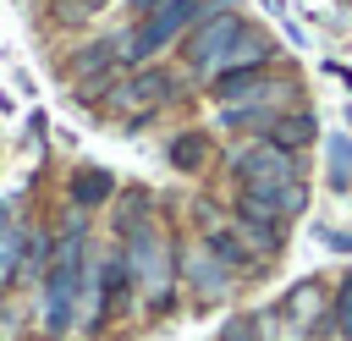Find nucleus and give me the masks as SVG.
I'll return each mask as SVG.
<instances>
[{
    "mask_svg": "<svg viewBox=\"0 0 352 341\" xmlns=\"http://www.w3.org/2000/svg\"><path fill=\"white\" fill-rule=\"evenodd\" d=\"M330 314V302H324V286L319 280H302V286H292V297H286V308H280V319H286V336H308L319 319Z\"/></svg>",
    "mask_w": 352,
    "mask_h": 341,
    "instance_id": "obj_6",
    "label": "nucleus"
},
{
    "mask_svg": "<svg viewBox=\"0 0 352 341\" xmlns=\"http://www.w3.org/2000/svg\"><path fill=\"white\" fill-rule=\"evenodd\" d=\"M6 226H11V220H6V204H0V236H6Z\"/></svg>",
    "mask_w": 352,
    "mask_h": 341,
    "instance_id": "obj_23",
    "label": "nucleus"
},
{
    "mask_svg": "<svg viewBox=\"0 0 352 341\" xmlns=\"http://www.w3.org/2000/svg\"><path fill=\"white\" fill-rule=\"evenodd\" d=\"M204 248H209V253H214L231 275L253 270V253H248V242L236 236V226H220V220H214V226H209V236H204Z\"/></svg>",
    "mask_w": 352,
    "mask_h": 341,
    "instance_id": "obj_10",
    "label": "nucleus"
},
{
    "mask_svg": "<svg viewBox=\"0 0 352 341\" xmlns=\"http://www.w3.org/2000/svg\"><path fill=\"white\" fill-rule=\"evenodd\" d=\"M110 192H116V176H110V170H77V176H72V204H77V209H94V204H104Z\"/></svg>",
    "mask_w": 352,
    "mask_h": 341,
    "instance_id": "obj_13",
    "label": "nucleus"
},
{
    "mask_svg": "<svg viewBox=\"0 0 352 341\" xmlns=\"http://www.w3.org/2000/svg\"><path fill=\"white\" fill-rule=\"evenodd\" d=\"M204 160H209V143H204L198 132H182V138L170 143V165H176V170H198Z\"/></svg>",
    "mask_w": 352,
    "mask_h": 341,
    "instance_id": "obj_14",
    "label": "nucleus"
},
{
    "mask_svg": "<svg viewBox=\"0 0 352 341\" xmlns=\"http://www.w3.org/2000/svg\"><path fill=\"white\" fill-rule=\"evenodd\" d=\"M330 187H352V143L330 138Z\"/></svg>",
    "mask_w": 352,
    "mask_h": 341,
    "instance_id": "obj_17",
    "label": "nucleus"
},
{
    "mask_svg": "<svg viewBox=\"0 0 352 341\" xmlns=\"http://www.w3.org/2000/svg\"><path fill=\"white\" fill-rule=\"evenodd\" d=\"M324 248H336V253H352V236H346V231H324Z\"/></svg>",
    "mask_w": 352,
    "mask_h": 341,
    "instance_id": "obj_21",
    "label": "nucleus"
},
{
    "mask_svg": "<svg viewBox=\"0 0 352 341\" xmlns=\"http://www.w3.org/2000/svg\"><path fill=\"white\" fill-rule=\"evenodd\" d=\"M236 187H248V192H258V187H286V182H302V170H297V154L292 148H280V143H253V148H242L236 154Z\"/></svg>",
    "mask_w": 352,
    "mask_h": 341,
    "instance_id": "obj_3",
    "label": "nucleus"
},
{
    "mask_svg": "<svg viewBox=\"0 0 352 341\" xmlns=\"http://www.w3.org/2000/svg\"><path fill=\"white\" fill-rule=\"evenodd\" d=\"M220 341H258V330H253V314H242V319H231V324L220 330Z\"/></svg>",
    "mask_w": 352,
    "mask_h": 341,
    "instance_id": "obj_19",
    "label": "nucleus"
},
{
    "mask_svg": "<svg viewBox=\"0 0 352 341\" xmlns=\"http://www.w3.org/2000/svg\"><path fill=\"white\" fill-rule=\"evenodd\" d=\"M270 55H275V44H270L258 28H242V33H236V44H231V50H226V60H220V77H226V72H258Z\"/></svg>",
    "mask_w": 352,
    "mask_h": 341,
    "instance_id": "obj_8",
    "label": "nucleus"
},
{
    "mask_svg": "<svg viewBox=\"0 0 352 341\" xmlns=\"http://www.w3.org/2000/svg\"><path fill=\"white\" fill-rule=\"evenodd\" d=\"M330 324H336V336L341 341H352V275L336 286V297H330Z\"/></svg>",
    "mask_w": 352,
    "mask_h": 341,
    "instance_id": "obj_16",
    "label": "nucleus"
},
{
    "mask_svg": "<svg viewBox=\"0 0 352 341\" xmlns=\"http://www.w3.org/2000/svg\"><path fill=\"white\" fill-rule=\"evenodd\" d=\"M242 28H248V22H242L236 11H226V6H220L214 16H204V22L187 33V50H182L187 66H192V72H220V60H226V50L236 44Z\"/></svg>",
    "mask_w": 352,
    "mask_h": 341,
    "instance_id": "obj_4",
    "label": "nucleus"
},
{
    "mask_svg": "<svg viewBox=\"0 0 352 341\" xmlns=\"http://www.w3.org/2000/svg\"><path fill=\"white\" fill-rule=\"evenodd\" d=\"M264 138H270V143H280V148H302V143L314 138V116H308V110H292V116L280 110V116H275V126H270Z\"/></svg>",
    "mask_w": 352,
    "mask_h": 341,
    "instance_id": "obj_12",
    "label": "nucleus"
},
{
    "mask_svg": "<svg viewBox=\"0 0 352 341\" xmlns=\"http://www.w3.org/2000/svg\"><path fill=\"white\" fill-rule=\"evenodd\" d=\"M126 6H132V11H143V16H148V11H154V6H165V0H126Z\"/></svg>",
    "mask_w": 352,
    "mask_h": 341,
    "instance_id": "obj_22",
    "label": "nucleus"
},
{
    "mask_svg": "<svg viewBox=\"0 0 352 341\" xmlns=\"http://www.w3.org/2000/svg\"><path fill=\"white\" fill-rule=\"evenodd\" d=\"M308 209V187L302 182H286V187H258V192H236V214H264V220H292V214H302Z\"/></svg>",
    "mask_w": 352,
    "mask_h": 341,
    "instance_id": "obj_5",
    "label": "nucleus"
},
{
    "mask_svg": "<svg viewBox=\"0 0 352 341\" xmlns=\"http://www.w3.org/2000/svg\"><path fill=\"white\" fill-rule=\"evenodd\" d=\"M126 270H132V286L148 297V302H165L170 297V280H176V258H170V242L143 220L126 231Z\"/></svg>",
    "mask_w": 352,
    "mask_h": 341,
    "instance_id": "obj_2",
    "label": "nucleus"
},
{
    "mask_svg": "<svg viewBox=\"0 0 352 341\" xmlns=\"http://www.w3.org/2000/svg\"><path fill=\"white\" fill-rule=\"evenodd\" d=\"M236 236L248 242L253 258H270V253L286 242V226H280V220H264V214H236Z\"/></svg>",
    "mask_w": 352,
    "mask_h": 341,
    "instance_id": "obj_9",
    "label": "nucleus"
},
{
    "mask_svg": "<svg viewBox=\"0 0 352 341\" xmlns=\"http://www.w3.org/2000/svg\"><path fill=\"white\" fill-rule=\"evenodd\" d=\"M182 275H187V286H192L198 297H226V286H231V270H226V264H220L204 242L182 258Z\"/></svg>",
    "mask_w": 352,
    "mask_h": 341,
    "instance_id": "obj_7",
    "label": "nucleus"
},
{
    "mask_svg": "<svg viewBox=\"0 0 352 341\" xmlns=\"http://www.w3.org/2000/svg\"><path fill=\"white\" fill-rule=\"evenodd\" d=\"M22 253H28V231H16V226H6V236H0V286L22 270Z\"/></svg>",
    "mask_w": 352,
    "mask_h": 341,
    "instance_id": "obj_15",
    "label": "nucleus"
},
{
    "mask_svg": "<svg viewBox=\"0 0 352 341\" xmlns=\"http://www.w3.org/2000/svg\"><path fill=\"white\" fill-rule=\"evenodd\" d=\"M104 60H110V44H88V50L72 60V72H77V77H88V72H94V66H104Z\"/></svg>",
    "mask_w": 352,
    "mask_h": 341,
    "instance_id": "obj_18",
    "label": "nucleus"
},
{
    "mask_svg": "<svg viewBox=\"0 0 352 341\" xmlns=\"http://www.w3.org/2000/svg\"><path fill=\"white\" fill-rule=\"evenodd\" d=\"M220 6H209V0H165V6H154L148 16H138V28L121 38V60H132V66H143L148 55H160L165 44H176L182 33H192L204 16H214Z\"/></svg>",
    "mask_w": 352,
    "mask_h": 341,
    "instance_id": "obj_1",
    "label": "nucleus"
},
{
    "mask_svg": "<svg viewBox=\"0 0 352 341\" xmlns=\"http://www.w3.org/2000/svg\"><path fill=\"white\" fill-rule=\"evenodd\" d=\"M94 11V0H60L55 6V16H88Z\"/></svg>",
    "mask_w": 352,
    "mask_h": 341,
    "instance_id": "obj_20",
    "label": "nucleus"
},
{
    "mask_svg": "<svg viewBox=\"0 0 352 341\" xmlns=\"http://www.w3.org/2000/svg\"><path fill=\"white\" fill-rule=\"evenodd\" d=\"M110 99H116V104H165V99H170V77H165V72H138V77H132L126 88H116Z\"/></svg>",
    "mask_w": 352,
    "mask_h": 341,
    "instance_id": "obj_11",
    "label": "nucleus"
}]
</instances>
